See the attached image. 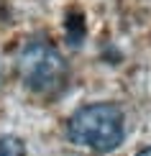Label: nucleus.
<instances>
[{
  "instance_id": "nucleus-1",
  "label": "nucleus",
  "mask_w": 151,
  "mask_h": 156,
  "mask_svg": "<svg viewBox=\"0 0 151 156\" xmlns=\"http://www.w3.org/2000/svg\"><path fill=\"white\" fill-rule=\"evenodd\" d=\"M126 126L123 110L113 102H92L80 108L67 123V136L72 144L95 154H108L120 146Z\"/></svg>"
},
{
  "instance_id": "nucleus-2",
  "label": "nucleus",
  "mask_w": 151,
  "mask_h": 156,
  "mask_svg": "<svg viewBox=\"0 0 151 156\" xmlns=\"http://www.w3.org/2000/svg\"><path fill=\"white\" fill-rule=\"evenodd\" d=\"M18 74L31 92L54 95L64 87L69 69L64 56L54 46L44 41H31L18 54Z\"/></svg>"
},
{
  "instance_id": "nucleus-4",
  "label": "nucleus",
  "mask_w": 151,
  "mask_h": 156,
  "mask_svg": "<svg viewBox=\"0 0 151 156\" xmlns=\"http://www.w3.org/2000/svg\"><path fill=\"white\" fill-rule=\"evenodd\" d=\"M136 156H151V148H143L141 154H136Z\"/></svg>"
},
{
  "instance_id": "nucleus-3",
  "label": "nucleus",
  "mask_w": 151,
  "mask_h": 156,
  "mask_svg": "<svg viewBox=\"0 0 151 156\" xmlns=\"http://www.w3.org/2000/svg\"><path fill=\"white\" fill-rule=\"evenodd\" d=\"M0 156H26V146L18 136H0Z\"/></svg>"
}]
</instances>
